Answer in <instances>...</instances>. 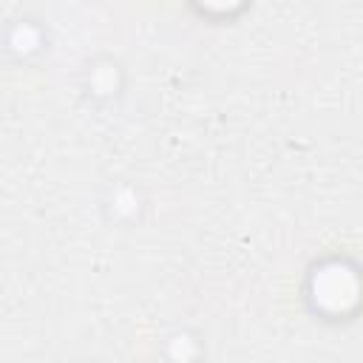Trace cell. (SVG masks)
I'll return each instance as SVG.
<instances>
[{
	"label": "cell",
	"instance_id": "obj_1",
	"mask_svg": "<svg viewBox=\"0 0 363 363\" xmlns=\"http://www.w3.org/2000/svg\"><path fill=\"white\" fill-rule=\"evenodd\" d=\"M357 292V278L354 269H346L340 261H326L318 264L309 272V286L306 298L312 301L315 312L320 309L323 315H343L349 303H354Z\"/></svg>",
	"mask_w": 363,
	"mask_h": 363
}]
</instances>
